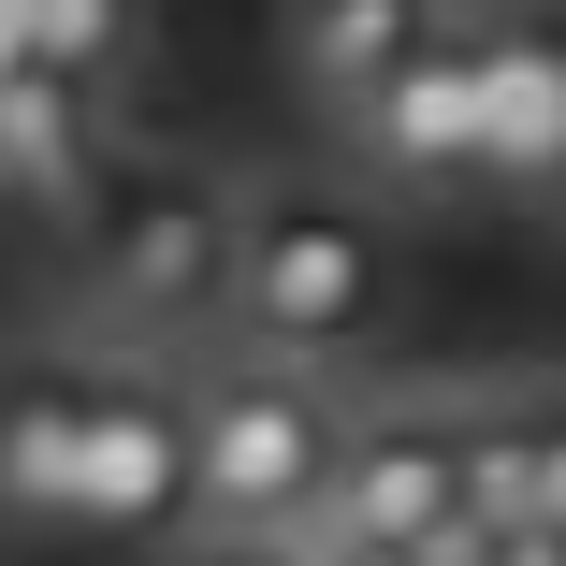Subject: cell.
<instances>
[{
    "instance_id": "obj_12",
    "label": "cell",
    "mask_w": 566,
    "mask_h": 566,
    "mask_svg": "<svg viewBox=\"0 0 566 566\" xmlns=\"http://www.w3.org/2000/svg\"><path fill=\"white\" fill-rule=\"evenodd\" d=\"M494 407H509V450H523V523L566 537V378H523Z\"/></svg>"
},
{
    "instance_id": "obj_16",
    "label": "cell",
    "mask_w": 566,
    "mask_h": 566,
    "mask_svg": "<svg viewBox=\"0 0 566 566\" xmlns=\"http://www.w3.org/2000/svg\"><path fill=\"white\" fill-rule=\"evenodd\" d=\"M537 203H552V233H566V175H552V189H537Z\"/></svg>"
},
{
    "instance_id": "obj_10",
    "label": "cell",
    "mask_w": 566,
    "mask_h": 566,
    "mask_svg": "<svg viewBox=\"0 0 566 566\" xmlns=\"http://www.w3.org/2000/svg\"><path fill=\"white\" fill-rule=\"evenodd\" d=\"M87 392H102V364H59V349H15V364H0V523H73Z\"/></svg>"
},
{
    "instance_id": "obj_6",
    "label": "cell",
    "mask_w": 566,
    "mask_h": 566,
    "mask_svg": "<svg viewBox=\"0 0 566 566\" xmlns=\"http://www.w3.org/2000/svg\"><path fill=\"white\" fill-rule=\"evenodd\" d=\"M480 189L537 203L566 175V0H480Z\"/></svg>"
},
{
    "instance_id": "obj_8",
    "label": "cell",
    "mask_w": 566,
    "mask_h": 566,
    "mask_svg": "<svg viewBox=\"0 0 566 566\" xmlns=\"http://www.w3.org/2000/svg\"><path fill=\"white\" fill-rule=\"evenodd\" d=\"M436 30H450V0H291V30H276V44H291V87L319 102L334 132H349L364 102L436 44Z\"/></svg>"
},
{
    "instance_id": "obj_4",
    "label": "cell",
    "mask_w": 566,
    "mask_h": 566,
    "mask_svg": "<svg viewBox=\"0 0 566 566\" xmlns=\"http://www.w3.org/2000/svg\"><path fill=\"white\" fill-rule=\"evenodd\" d=\"M465 509V392H407V407H349L334 436V480H319V537H364V552H407Z\"/></svg>"
},
{
    "instance_id": "obj_14",
    "label": "cell",
    "mask_w": 566,
    "mask_h": 566,
    "mask_svg": "<svg viewBox=\"0 0 566 566\" xmlns=\"http://www.w3.org/2000/svg\"><path fill=\"white\" fill-rule=\"evenodd\" d=\"M494 566H566V537L552 523H494Z\"/></svg>"
},
{
    "instance_id": "obj_5",
    "label": "cell",
    "mask_w": 566,
    "mask_h": 566,
    "mask_svg": "<svg viewBox=\"0 0 566 566\" xmlns=\"http://www.w3.org/2000/svg\"><path fill=\"white\" fill-rule=\"evenodd\" d=\"M189 523V392L175 378H102L73 450V537H175Z\"/></svg>"
},
{
    "instance_id": "obj_3",
    "label": "cell",
    "mask_w": 566,
    "mask_h": 566,
    "mask_svg": "<svg viewBox=\"0 0 566 566\" xmlns=\"http://www.w3.org/2000/svg\"><path fill=\"white\" fill-rule=\"evenodd\" d=\"M233 233H248V203L189 160H160L87 203V291L132 334H203V319H233Z\"/></svg>"
},
{
    "instance_id": "obj_11",
    "label": "cell",
    "mask_w": 566,
    "mask_h": 566,
    "mask_svg": "<svg viewBox=\"0 0 566 566\" xmlns=\"http://www.w3.org/2000/svg\"><path fill=\"white\" fill-rule=\"evenodd\" d=\"M15 59L73 73V87H117L146 59V0H15Z\"/></svg>"
},
{
    "instance_id": "obj_13",
    "label": "cell",
    "mask_w": 566,
    "mask_h": 566,
    "mask_svg": "<svg viewBox=\"0 0 566 566\" xmlns=\"http://www.w3.org/2000/svg\"><path fill=\"white\" fill-rule=\"evenodd\" d=\"M189 566H305V537H218V523H203V552H189Z\"/></svg>"
},
{
    "instance_id": "obj_7",
    "label": "cell",
    "mask_w": 566,
    "mask_h": 566,
    "mask_svg": "<svg viewBox=\"0 0 566 566\" xmlns=\"http://www.w3.org/2000/svg\"><path fill=\"white\" fill-rule=\"evenodd\" d=\"M349 146L392 175V189H421V203H450V189H480V44H465V15H450L364 117H349Z\"/></svg>"
},
{
    "instance_id": "obj_1",
    "label": "cell",
    "mask_w": 566,
    "mask_h": 566,
    "mask_svg": "<svg viewBox=\"0 0 566 566\" xmlns=\"http://www.w3.org/2000/svg\"><path fill=\"white\" fill-rule=\"evenodd\" d=\"M334 436H349V407L319 392V364H218L189 378V523L218 537H305L319 523V480H334Z\"/></svg>"
},
{
    "instance_id": "obj_15",
    "label": "cell",
    "mask_w": 566,
    "mask_h": 566,
    "mask_svg": "<svg viewBox=\"0 0 566 566\" xmlns=\"http://www.w3.org/2000/svg\"><path fill=\"white\" fill-rule=\"evenodd\" d=\"M305 566H421V552H364V537H319Z\"/></svg>"
},
{
    "instance_id": "obj_9",
    "label": "cell",
    "mask_w": 566,
    "mask_h": 566,
    "mask_svg": "<svg viewBox=\"0 0 566 566\" xmlns=\"http://www.w3.org/2000/svg\"><path fill=\"white\" fill-rule=\"evenodd\" d=\"M0 203H30V218H87L102 203V87L73 73H0Z\"/></svg>"
},
{
    "instance_id": "obj_2",
    "label": "cell",
    "mask_w": 566,
    "mask_h": 566,
    "mask_svg": "<svg viewBox=\"0 0 566 566\" xmlns=\"http://www.w3.org/2000/svg\"><path fill=\"white\" fill-rule=\"evenodd\" d=\"M392 319V233L334 189H276L233 233V334L276 364H349Z\"/></svg>"
}]
</instances>
